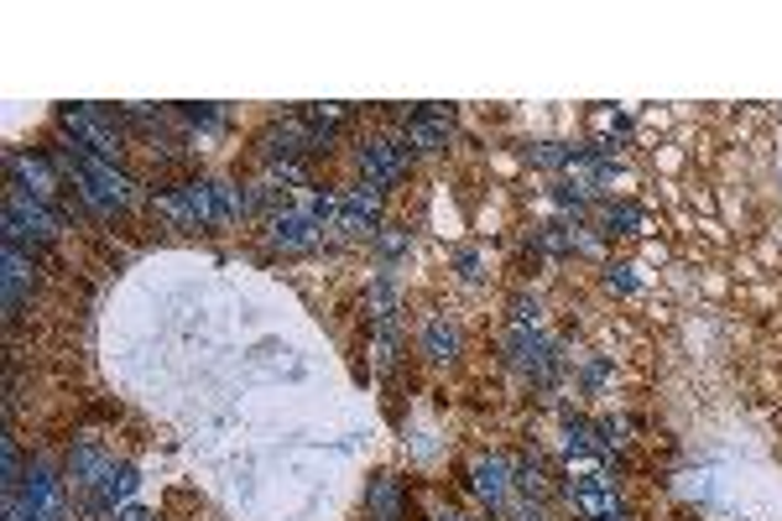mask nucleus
Returning <instances> with one entry per match:
<instances>
[{
	"label": "nucleus",
	"instance_id": "nucleus-1",
	"mask_svg": "<svg viewBox=\"0 0 782 521\" xmlns=\"http://www.w3.org/2000/svg\"><path fill=\"white\" fill-rule=\"evenodd\" d=\"M68 173H73V188H79L94 209H105V215L110 209H126L130 198H136V183H130L110 157H94V152H79V147H73V152H68Z\"/></svg>",
	"mask_w": 782,
	"mask_h": 521
},
{
	"label": "nucleus",
	"instance_id": "nucleus-2",
	"mask_svg": "<svg viewBox=\"0 0 782 521\" xmlns=\"http://www.w3.org/2000/svg\"><path fill=\"white\" fill-rule=\"evenodd\" d=\"M58 120H64V130L73 136V147L79 152H94V157H120V130L110 126L100 109H89V105H64L58 109Z\"/></svg>",
	"mask_w": 782,
	"mask_h": 521
},
{
	"label": "nucleus",
	"instance_id": "nucleus-3",
	"mask_svg": "<svg viewBox=\"0 0 782 521\" xmlns=\"http://www.w3.org/2000/svg\"><path fill=\"white\" fill-rule=\"evenodd\" d=\"M22 511H26V521H68V490L47 464H32V470H26Z\"/></svg>",
	"mask_w": 782,
	"mask_h": 521
},
{
	"label": "nucleus",
	"instance_id": "nucleus-4",
	"mask_svg": "<svg viewBox=\"0 0 782 521\" xmlns=\"http://www.w3.org/2000/svg\"><path fill=\"white\" fill-rule=\"evenodd\" d=\"M381 188H370V183H360V188H349L345 198H340V230L345 235H376L381 230Z\"/></svg>",
	"mask_w": 782,
	"mask_h": 521
},
{
	"label": "nucleus",
	"instance_id": "nucleus-5",
	"mask_svg": "<svg viewBox=\"0 0 782 521\" xmlns=\"http://www.w3.org/2000/svg\"><path fill=\"white\" fill-rule=\"evenodd\" d=\"M360 167H366L370 188H381V194H387L391 183L402 177V167H407V152H402L396 141H366V147H360Z\"/></svg>",
	"mask_w": 782,
	"mask_h": 521
},
{
	"label": "nucleus",
	"instance_id": "nucleus-6",
	"mask_svg": "<svg viewBox=\"0 0 782 521\" xmlns=\"http://www.w3.org/2000/svg\"><path fill=\"white\" fill-rule=\"evenodd\" d=\"M308 147H319V141H313V130L303 120H283V126H272L261 136V152L272 157V162H298Z\"/></svg>",
	"mask_w": 782,
	"mask_h": 521
},
{
	"label": "nucleus",
	"instance_id": "nucleus-7",
	"mask_svg": "<svg viewBox=\"0 0 782 521\" xmlns=\"http://www.w3.org/2000/svg\"><path fill=\"white\" fill-rule=\"evenodd\" d=\"M11 188H22V194H32V198H53L58 194V173L47 167L43 157L11 152Z\"/></svg>",
	"mask_w": 782,
	"mask_h": 521
},
{
	"label": "nucleus",
	"instance_id": "nucleus-8",
	"mask_svg": "<svg viewBox=\"0 0 782 521\" xmlns=\"http://www.w3.org/2000/svg\"><path fill=\"white\" fill-rule=\"evenodd\" d=\"M511 360H517L527 375H538V381H548V370H553V345H548L543 334H532V328H517L511 339Z\"/></svg>",
	"mask_w": 782,
	"mask_h": 521
},
{
	"label": "nucleus",
	"instance_id": "nucleus-9",
	"mask_svg": "<svg viewBox=\"0 0 782 521\" xmlns=\"http://www.w3.org/2000/svg\"><path fill=\"white\" fill-rule=\"evenodd\" d=\"M319 240V219L303 215V209H287V215L272 219V245H283V251H308Z\"/></svg>",
	"mask_w": 782,
	"mask_h": 521
},
{
	"label": "nucleus",
	"instance_id": "nucleus-10",
	"mask_svg": "<svg viewBox=\"0 0 782 521\" xmlns=\"http://www.w3.org/2000/svg\"><path fill=\"white\" fill-rule=\"evenodd\" d=\"M568 500H574V506H579L589 521H600V517H610V511H621V506H616V496H610V479L606 475L574 479V485H568Z\"/></svg>",
	"mask_w": 782,
	"mask_h": 521
},
{
	"label": "nucleus",
	"instance_id": "nucleus-11",
	"mask_svg": "<svg viewBox=\"0 0 782 521\" xmlns=\"http://www.w3.org/2000/svg\"><path fill=\"white\" fill-rule=\"evenodd\" d=\"M32 292V260H26L22 245H5V319H16Z\"/></svg>",
	"mask_w": 782,
	"mask_h": 521
},
{
	"label": "nucleus",
	"instance_id": "nucleus-12",
	"mask_svg": "<svg viewBox=\"0 0 782 521\" xmlns=\"http://www.w3.org/2000/svg\"><path fill=\"white\" fill-rule=\"evenodd\" d=\"M110 470H115V459H110L105 449H94V443H79V449L68 454V475H73V485H100Z\"/></svg>",
	"mask_w": 782,
	"mask_h": 521
},
{
	"label": "nucleus",
	"instance_id": "nucleus-13",
	"mask_svg": "<svg viewBox=\"0 0 782 521\" xmlns=\"http://www.w3.org/2000/svg\"><path fill=\"white\" fill-rule=\"evenodd\" d=\"M470 485H475L480 500L501 506V500H506V490H511V464H506V459H480V464H475V479H470Z\"/></svg>",
	"mask_w": 782,
	"mask_h": 521
},
{
	"label": "nucleus",
	"instance_id": "nucleus-14",
	"mask_svg": "<svg viewBox=\"0 0 782 521\" xmlns=\"http://www.w3.org/2000/svg\"><path fill=\"white\" fill-rule=\"evenodd\" d=\"M444 141H449V130L444 120H428V115H407V130H402V147H413V152H444Z\"/></svg>",
	"mask_w": 782,
	"mask_h": 521
},
{
	"label": "nucleus",
	"instance_id": "nucleus-15",
	"mask_svg": "<svg viewBox=\"0 0 782 521\" xmlns=\"http://www.w3.org/2000/svg\"><path fill=\"white\" fill-rule=\"evenodd\" d=\"M136 496V470L130 464H115L100 485H94V506H115V500H126Z\"/></svg>",
	"mask_w": 782,
	"mask_h": 521
},
{
	"label": "nucleus",
	"instance_id": "nucleus-16",
	"mask_svg": "<svg viewBox=\"0 0 782 521\" xmlns=\"http://www.w3.org/2000/svg\"><path fill=\"white\" fill-rule=\"evenodd\" d=\"M423 349H428V360H455L459 355V328L434 319V324L423 328Z\"/></svg>",
	"mask_w": 782,
	"mask_h": 521
},
{
	"label": "nucleus",
	"instance_id": "nucleus-17",
	"mask_svg": "<svg viewBox=\"0 0 782 521\" xmlns=\"http://www.w3.org/2000/svg\"><path fill=\"white\" fill-rule=\"evenodd\" d=\"M606 224L616 230V235H652L647 209H636V204H610V209H606Z\"/></svg>",
	"mask_w": 782,
	"mask_h": 521
},
{
	"label": "nucleus",
	"instance_id": "nucleus-18",
	"mask_svg": "<svg viewBox=\"0 0 782 521\" xmlns=\"http://www.w3.org/2000/svg\"><path fill=\"white\" fill-rule=\"evenodd\" d=\"M152 215L162 219V224H173V230H194V215H188V204H183V194H157L152 198Z\"/></svg>",
	"mask_w": 782,
	"mask_h": 521
},
{
	"label": "nucleus",
	"instance_id": "nucleus-19",
	"mask_svg": "<svg viewBox=\"0 0 782 521\" xmlns=\"http://www.w3.org/2000/svg\"><path fill=\"white\" fill-rule=\"evenodd\" d=\"M370 506H376V517H381V521H396V485H391V479H376Z\"/></svg>",
	"mask_w": 782,
	"mask_h": 521
},
{
	"label": "nucleus",
	"instance_id": "nucleus-20",
	"mask_svg": "<svg viewBox=\"0 0 782 521\" xmlns=\"http://www.w3.org/2000/svg\"><path fill=\"white\" fill-rule=\"evenodd\" d=\"M606 282L616 287V292H642V277H636V266H616V260H610V266H606Z\"/></svg>",
	"mask_w": 782,
	"mask_h": 521
},
{
	"label": "nucleus",
	"instance_id": "nucleus-21",
	"mask_svg": "<svg viewBox=\"0 0 782 521\" xmlns=\"http://www.w3.org/2000/svg\"><path fill=\"white\" fill-rule=\"evenodd\" d=\"M115 521H152L141 506H126V511H115Z\"/></svg>",
	"mask_w": 782,
	"mask_h": 521
},
{
	"label": "nucleus",
	"instance_id": "nucleus-22",
	"mask_svg": "<svg viewBox=\"0 0 782 521\" xmlns=\"http://www.w3.org/2000/svg\"><path fill=\"white\" fill-rule=\"evenodd\" d=\"M459 266H464V277H470V282H475V277H480V260L470 256V251H464V256H459Z\"/></svg>",
	"mask_w": 782,
	"mask_h": 521
},
{
	"label": "nucleus",
	"instance_id": "nucleus-23",
	"mask_svg": "<svg viewBox=\"0 0 782 521\" xmlns=\"http://www.w3.org/2000/svg\"><path fill=\"white\" fill-rule=\"evenodd\" d=\"M600 521H626V517H621V511H610V517H600Z\"/></svg>",
	"mask_w": 782,
	"mask_h": 521
},
{
	"label": "nucleus",
	"instance_id": "nucleus-24",
	"mask_svg": "<svg viewBox=\"0 0 782 521\" xmlns=\"http://www.w3.org/2000/svg\"><path fill=\"white\" fill-rule=\"evenodd\" d=\"M438 521H464V517H455V511H449V517H438Z\"/></svg>",
	"mask_w": 782,
	"mask_h": 521
}]
</instances>
